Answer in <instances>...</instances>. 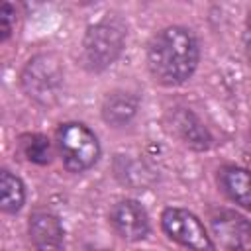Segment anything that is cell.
<instances>
[{"mask_svg": "<svg viewBox=\"0 0 251 251\" xmlns=\"http://www.w3.org/2000/svg\"><path fill=\"white\" fill-rule=\"evenodd\" d=\"M145 63L161 86H180L192 78L200 63V43L190 27L167 25L147 43Z\"/></svg>", "mask_w": 251, "mask_h": 251, "instance_id": "1", "label": "cell"}, {"mask_svg": "<svg viewBox=\"0 0 251 251\" xmlns=\"http://www.w3.org/2000/svg\"><path fill=\"white\" fill-rule=\"evenodd\" d=\"M27 235L35 251H65L63 222L49 210H35L29 214Z\"/></svg>", "mask_w": 251, "mask_h": 251, "instance_id": "8", "label": "cell"}, {"mask_svg": "<svg viewBox=\"0 0 251 251\" xmlns=\"http://www.w3.org/2000/svg\"><path fill=\"white\" fill-rule=\"evenodd\" d=\"M127 39V25L118 14H106L92 22L82 37L80 63L88 73H102L112 67Z\"/></svg>", "mask_w": 251, "mask_h": 251, "instance_id": "2", "label": "cell"}, {"mask_svg": "<svg viewBox=\"0 0 251 251\" xmlns=\"http://www.w3.org/2000/svg\"><path fill=\"white\" fill-rule=\"evenodd\" d=\"M171 126L175 135L190 149L206 151L212 147L214 137L208 127L198 120V116L188 108H176L171 114Z\"/></svg>", "mask_w": 251, "mask_h": 251, "instance_id": "9", "label": "cell"}, {"mask_svg": "<svg viewBox=\"0 0 251 251\" xmlns=\"http://www.w3.org/2000/svg\"><path fill=\"white\" fill-rule=\"evenodd\" d=\"M55 147L63 167L75 175L90 171L102 155L96 133L82 122H63L55 131Z\"/></svg>", "mask_w": 251, "mask_h": 251, "instance_id": "3", "label": "cell"}, {"mask_svg": "<svg viewBox=\"0 0 251 251\" xmlns=\"http://www.w3.org/2000/svg\"><path fill=\"white\" fill-rule=\"evenodd\" d=\"M20 151L33 165H49L53 161V145L43 133H25L20 137Z\"/></svg>", "mask_w": 251, "mask_h": 251, "instance_id": "13", "label": "cell"}, {"mask_svg": "<svg viewBox=\"0 0 251 251\" xmlns=\"http://www.w3.org/2000/svg\"><path fill=\"white\" fill-rule=\"evenodd\" d=\"M63 65L55 53H37L22 69L24 94L39 106H53L63 90Z\"/></svg>", "mask_w": 251, "mask_h": 251, "instance_id": "4", "label": "cell"}, {"mask_svg": "<svg viewBox=\"0 0 251 251\" xmlns=\"http://www.w3.org/2000/svg\"><path fill=\"white\" fill-rule=\"evenodd\" d=\"M108 224L120 239L129 243L143 241L151 233L149 214L143 204L135 198L118 200L108 212Z\"/></svg>", "mask_w": 251, "mask_h": 251, "instance_id": "7", "label": "cell"}, {"mask_svg": "<svg viewBox=\"0 0 251 251\" xmlns=\"http://www.w3.org/2000/svg\"><path fill=\"white\" fill-rule=\"evenodd\" d=\"M216 182L233 204L251 212V169L239 165H224L218 169Z\"/></svg>", "mask_w": 251, "mask_h": 251, "instance_id": "10", "label": "cell"}, {"mask_svg": "<svg viewBox=\"0 0 251 251\" xmlns=\"http://www.w3.org/2000/svg\"><path fill=\"white\" fill-rule=\"evenodd\" d=\"M16 16H18V12H16V6L12 2H4L0 6V41L2 43H6L14 33Z\"/></svg>", "mask_w": 251, "mask_h": 251, "instance_id": "14", "label": "cell"}, {"mask_svg": "<svg viewBox=\"0 0 251 251\" xmlns=\"http://www.w3.org/2000/svg\"><path fill=\"white\" fill-rule=\"evenodd\" d=\"M243 49H245L247 63H249V67H251V10L247 12V18H245V27H243Z\"/></svg>", "mask_w": 251, "mask_h": 251, "instance_id": "15", "label": "cell"}, {"mask_svg": "<svg viewBox=\"0 0 251 251\" xmlns=\"http://www.w3.org/2000/svg\"><path fill=\"white\" fill-rule=\"evenodd\" d=\"M139 110V98L129 90H112L104 96L100 106L102 120L112 127L127 126Z\"/></svg>", "mask_w": 251, "mask_h": 251, "instance_id": "11", "label": "cell"}, {"mask_svg": "<svg viewBox=\"0 0 251 251\" xmlns=\"http://www.w3.org/2000/svg\"><path fill=\"white\" fill-rule=\"evenodd\" d=\"M161 229L165 235L186 251H218L202 220L180 206H167L161 212Z\"/></svg>", "mask_w": 251, "mask_h": 251, "instance_id": "5", "label": "cell"}, {"mask_svg": "<svg viewBox=\"0 0 251 251\" xmlns=\"http://www.w3.org/2000/svg\"><path fill=\"white\" fill-rule=\"evenodd\" d=\"M212 235L224 251H251V220L231 208L210 212Z\"/></svg>", "mask_w": 251, "mask_h": 251, "instance_id": "6", "label": "cell"}, {"mask_svg": "<svg viewBox=\"0 0 251 251\" xmlns=\"http://www.w3.org/2000/svg\"><path fill=\"white\" fill-rule=\"evenodd\" d=\"M25 204V184L10 169L0 171V208L4 214H18Z\"/></svg>", "mask_w": 251, "mask_h": 251, "instance_id": "12", "label": "cell"}]
</instances>
